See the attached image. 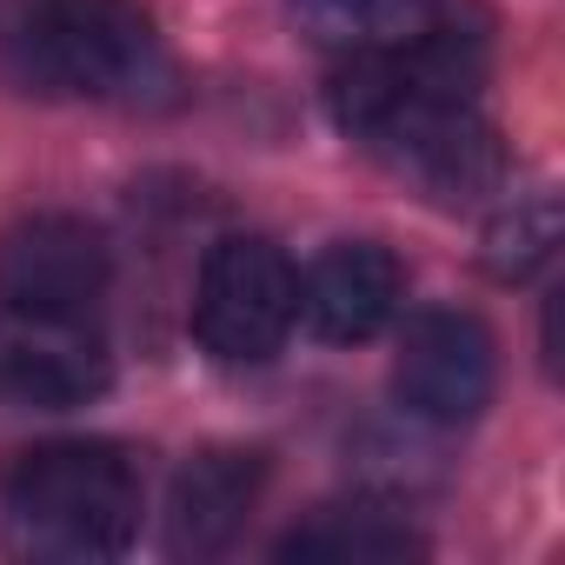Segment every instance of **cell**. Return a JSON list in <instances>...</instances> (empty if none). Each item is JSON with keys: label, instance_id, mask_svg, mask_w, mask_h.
Here are the masks:
<instances>
[{"label": "cell", "instance_id": "1", "mask_svg": "<svg viewBox=\"0 0 565 565\" xmlns=\"http://www.w3.org/2000/svg\"><path fill=\"white\" fill-rule=\"evenodd\" d=\"M140 505V466L107 439H54L0 466V539L34 558H114Z\"/></svg>", "mask_w": 565, "mask_h": 565}, {"label": "cell", "instance_id": "2", "mask_svg": "<svg viewBox=\"0 0 565 565\" xmlns=\"http://www.w3.org/2000/svg\"><path fill=\"white\" fill-rule=\"evenodd\" d=\"M8 61L21 87L54 100H120L160 74V34L134 0H34Z\"/></svg>", "mask_w": 565, "mask_h": 565}, {"label": "cell", "instance_id": "3", "mask_svg": "<svg viewBox=\"0 0 565 565\" xmlns=\"http://www.w3.org/2000/svg\"><path fill=\"white\" fill-rule=\"evenodd\" d=\"M300 320V273L273 239L233 233L200 259L193 287V333L220 366H259Z\"/></svg>", "mask_w": 565, "mask_h": 565}, {"label": "cell", "instance_id": "4", "mask_svg": "<svg viewBox=\"0 0 565 565\" xmlns=\"http://www.w3.org/2000/svg\"><path fill=\"white\" fill-rule=\"evenodd\" d=\"M114 386L107 340L87 327V313H28L0 307V399L67 413Z\"/></svg>", "mask_w": 565, "mask_h": 565}, {"label": "cell", "instance_id": "5", "mask_svg": "<svg viewBox=\"0 0 565 565\" xmlns=\"http://www.w3.org/2000/svg\"><path fill=\"white\" fill-rule=\"evenodd\" d=\"M492 333L472 313H419L393 360V393L426 426H466L492 406Z\"/></svg>", "mask_w": 565, "mask_h": 565}, {"label": "cell", "instance_id": "6", "mask_svg": "<svg viewBox=\"0 0 565 565\" xmlns=\"http://www.w3.org/2000/svg\"><path fill=\"white\" fill-rule=\"evenodd\" d=\"M114 279V253L87 220L41 213L0 233V307L28 313H87Z\"/></svg>", "mask_w": 565, "mask_h": 565}, {"label": "cell", "instance_id": "7", "mask_svg": "<svg viewBox=\"0 0 565 565\" xmlns=\"http://www.w3.org/2000/svg\"><path fill=\"white\" fill-rule=\"evenodd\" d=\"M373 153H386L399 173H413L439 200H472V193L499 186V173H505L499 134L479 120L472 100H433V107L399 114L373 140Z\"/></svg>", "mask_w": 565, "mask_h": 565}, {"label": "cell", "instance_id": "8", "mask_svg": "<svg viewBox=\"0 0 565 565\" xmlns=\"http://www.w3.org/2000/svg\"><path fill=\"white\" fill-rule=\"evenodd\" d=\"M399 300H406V266L386 246H373V239L327 246L307 266V279H300V320L320 340H333V347L373 340L399 313Z\"/></svg>", "mask_w": 565, "mask_h": 565}, {"label": "cell", "instance_id": "9", "mask_svg": "<svg viewBox=\"0 0 565 565\" xmlns=\"http://www.w3.org/2000/svg\"><path fill=\"white\" fill-rule=\"evenodd\" d=\"M259 486H266L259 452L213 446V452L186 459L180 479H173V499H167V545H173V552H193V558L226 552L233 532L246 525Z\"/></svg>", "mask_w": 565, "mask_h": 565}, {"label": "cell", "instance_id": "10", "mask_svg": "<svg viewBox=\"0 0 565 565\" xmlns=\"http://www.w3.org/2000/svg\"><path fill=\"white\" fill-rule=\"evenodd\" d=\"M439 21V0H294V28L320 54H399Z\"/></svg>", "mask_w": 565, "mask_h": 565}, {"label": "cell", "instance_id": "11", "mask_svg": "<svg viewBox=\"0 0 565 565\" xmlns=\"http://www.w3.org/2000/svg\"><path fill=\"white\" fill-rule=\"evenodd\" d=\"M413 552H426V539L406 519H393V505H333L313 525H294L279 539V558H320V565H386Z\"/></svg>", "mask_w": 565, "mask_h": 565}, {"label": "cell", "instance_id": "12", "mask_svg": "<svg viewBox=\"0 0 565 565\" xmlns=\"http://www.w3.org/2000/svg\"><path fill=\"white\" fill-rule=\"evenodd\" d=\"M552 253H558V200H552V193L512 200V206L486 226V273H492V279H532Z\"/></svg>", "mask_w": 565, "mask_h": 565}]
</instances>
